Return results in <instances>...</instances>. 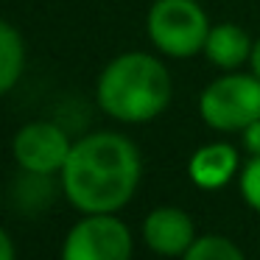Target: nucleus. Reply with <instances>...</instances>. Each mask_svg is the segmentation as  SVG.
Masks as SVG:
<instances>
[{"instance_id": "3", "label": "nucleus", "mask_w": 260, "mask_h": 260, "mask_svg": "<svg viewBox=\"0 0 260 260\" xmlns=\"http://www.w3.org/2000/svg\"><path fill=\"white\" fill-rule=\"evenodd\" d=\"M146 28L159 53L171 59H190L204 51L213 25L196 0H154Z\"/></svg>"}, {"instance_id": "2", "label": "nucleus", "mask_w": 260, "mask_h": 260, "mask_svg": "<svg viewBox=\"0 0 260 260\" xmlns=\"http://www.w3.org/2000/svg\"><path fill=\"white\" fill-rule=\"evenodd\" d=\"M98 107L120 123H148L171 104V73L157 56L129 51L101 70Z\"/></svg>"}, {"instance_id": "10", "label": "nucleus", "mask_w": 260, "mask_h": 260, "mask_svg": "<svg viewBox=\"0 0 260 260\" xmlns=\"http://www.w3.org/2000/svg\"><path fill=\"white\" fill-rule=\"evenodd\" d=\"M25 68V42L12 23L0 20V95L20 81Z\"/></svg>"}, {"instance_id": "6", "label": "nucleus", "mask_w": 260, "mask_h": 260, "mask_svg": "<svg viewBox=\"0 0 260 260\" xmlns=\"http://www.w3.org/2000/svg\"><path fill=\"white\" fill-rule=\"evenodd\" d=\"M70 148H73V143L64 135V129L51 123V120L25 123L14 135V143H12V154L17 159V165L37 176L62 171L70 157Z\"/></svg>"}, {"instance_id": "1", "label": "nucleus", "mask_w": 260, "mask_h": 260, "mask_svg": "<svg viewBox=\"0 0 260 260\" xmlns=\"http://www.w3.org/2000/svg\"><path fill=\"white\" fill-rule=\"evenodd\" d=\"M140 171V151L129 137L95 132L73 143L62 168V187L81 213H115L135 196Z\"/></svg>"}, {"instance_id": "7", "label": "nucleus", "mask_w": 260, "mask_h": 260, "mask_svg": "<svg viewBox=\"0 0 260 260\" xmlns=\"http://www.w3.org/2000/svg\"><path fill=\"white\" fill-rule=\"evenodd\" d=\"M143 238L157 254H185L193 246V221L179 207H157L143 221Z\"/></svg>"}, {"instance_id": "5", "label": "nucleus", "mask_w": 260, "mask_h": 260, "mask_svg": "<svg viewBox=\"0 0 260 260\" xmlns=\"http://www.w3.org/2000/svg\"><path fill=\"white\" fill-rule=\"evenodd\" d=\"M132 232L112 213H95L81 218L68 232L62 260H129Z\"/></svg>"}, {"instance_id": "8", "label": "nucleus", "mask_w": 260, "mask_h": 260, "mask_svg": "<svg viewBox=\"0 0 260 260\" xmlns=\"http://www.w3.org/2000/svg\"><path fill=\"white\" fill-rule=\"evenodd\" d=\"M238 171V151L230 143H210L202 146L187 162V174L204 190H218L235 176Z\"/></svg>"}, {"instance_id": "4", "label": "nucleus", "mask_w": 260, "mask_h": 260, "mask_svg": "<svg viewBox=\"0 0 260 260\" xmlns=\"http://www.w3.org/2000/svg\"><path fill=\"white\" fill-rule=\"evenodd\" d=\"M199 115L215 132H243L260 120V79L254 73H226L199 95Z\"/></svg>"}, {"instance_id": "9", "label": "nucleus", "mask_w": 260, "mask_h": 260, "mask_svg": "<svg viewBox=\"0 0 260 260\" xmlns=\"http://www.w3.org/2000/svg\"><path fill=\"white\" fill-rule=\"evenodd\" d=\"M252 37L232 23H218L210 28L207 42H204V56L221 70H235L252 56Z\"/></svg>"}, {"instance_id": "15", "label": "nucleus", "mask_w": 260, "mask_h": 260, "mask_svg": "<svg viewBox=\"0 0 260 260\" xmlns=\"http://www.w3.org/2000/svg\"><path fill=\"white\" fill-rule=\"evenodd\" d=\"M249 64H252V73L260 79V40H254V45H252V56H249Z\"/></svg>"}, {"instance_id": "11", "label": "nucleus", "mask_w": 260, "mask_h": 260, "mask_svg": "<svg viewBox=\"0 0 260 260\" xmlns=\"http://www.w3.org/2000/svg\"><path fill=\"white\" fill-rule=\"evenodd\" d=\"M182 260H246V257L230 238L204 235L193 241V246L182 254Z\"/></svg>"}, {"instance_id": "14", "label": "nucleus", "mask_w": 260, "mask_h": 260, "mask_svg": "<svg viewBox=\"0 0 260 260\" xmlns=\"http://www.w3.org/2000/svg\"><path fill=\"white\" fill-rule=\"evenodd\" d=\"M0 260H14V243L3 226H0Z\"/></svg>"}, {"instance_id": "12", "label": "nucleus", "mask_w": 260, "mask_h": 260, "mask_svg": "<svg viewBox=\"0 0 260 260\" xmlns=\"http://www.w3.org/2000/svg\"><path fill=\"white\" fill-rule=\"evenodd\" d=\"M241 193L249 207L260 213V157H252L241 174Z\"/></svg>"}, {"instance_id": "13", "label": "nucleus", "mask_w": 260, "mask_h": 260, "mask_svg": "<svg viewBox=\"0 0 260 260\" xmlns=\"http://www.w3.org/2000/svg\"><path fill=\"white\" fill-rule=\"evenodd\" d=\"M243 148L252 157H260V120H254V123H249L243 129Z\"/></svg>"}]
</instances>
